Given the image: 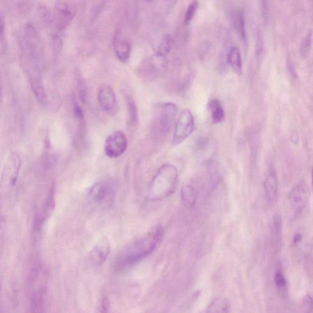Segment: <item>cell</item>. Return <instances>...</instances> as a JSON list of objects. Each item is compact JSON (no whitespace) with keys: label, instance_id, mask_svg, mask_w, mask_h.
Wrapping results in <instances>:
<instances>
[{"label":"cell","instance_id":"8d00e7d4","mask_svg":"<svg viewBox=\"0 0 313 313\" xmlns=\"http://www.w3.org/2000/svg\"><path fill=\"white\" fill-rule=\"evenodd\" d=\"M153 1V0H145V1L147 2H152Z\"/></svg>","mask_w":313,"mask_h":313},{"label":"cell","instance_id":"d590c367","mask_svg":"<svg viewBox=\"0 0 313 313\" xmlns=\"http://www.w3.org/2000/svg\"><path fill=\"white\" fill-rule=\"evenodd\" d=\"M108 302L107 300L104 299L102 302V309H107Z\"/></svg>","mask_w":313,"mask_h":313},{"label":"cell","instance_id":"4fadbf2b","mask_svg":"<svg viewBox=\"0 0 313 313\" xmlns=\"http://www.w3.org/2000/svg\"><path fill=\"white\" fill-rule=\"evenodd\" d=\"M265 192L269 202H274L277 198L279 190V182L276 173L274 170L269 171L264 183Z\"/></svg>","mask_w":313,"mask_h":313},{"label":"cell","instance_id":"d6986e66","mask_svg":"<svg viewBox=\"0 0 313 313\" xmlns=\"http://www.w3.org/2000/svg\"><path fill=\"white\" fill-rule=\"evenodd\" d=\"M181 197L184 205L188 208H192L195 205L196 199L195 188L189 184L184 186L182 189Z\"/></svg>","mask_w":313,"mask_h":313},{"label":"cell","instance_id":"f1b7e54d","mask_svg":"<svg viewBox=\"0 0 313 313\" xmlns=\"http://www.w3.org/2000/svg\"><path fill=\"white\" fill-rule=\"evenodd\" d=\"M52 48L55 55L60 54L63 47L62 39L58 35L53 36L51 39Z\"/></svg>","mask_w":313,"mask_h":313},{"label":"cell","instance_id":"ffe728a7","mask_svg":"<svg viewBox=\"0 0 313 313\" xmlns=\"http://www.w3.org/2000/svg\"><path fill=\"white\" fill-rule=\"evenodd\" d=\"M313 31L310 30L302 39L300 45V55L303 60H306L309 57L312 49Z\"/></svg>","mask_w":313,"mask_h":313},{"label":"cell","instance_id":"1f68e13d","mask_svg":"<svg viewBox=\"0 0 313 313\" xmlns=\"http://www.w3.org/2000/svg\"><path fill=\"white\" fill-rule=\"evenodd\" d=\"M5 22L3 14L0 9V40L3 41L4 39Z\"/></svg>","mask_w":313,"mask_h":313},{"label":"cell","instance_id":"4dcf8cb0","mask_svg":"<svg viewBox=\"0 0 313 313\" xmlns=\"http://www.w3.org/2000/svg\"><path fill=\"white\" fill-rule=\"evenodd\" d=\"M304 307L307 312H312L313 302L312 298L309 294L306 295L304 300Z\"/></svg>","mask_w":313,"mask_h":313},{"label":"cell","instance_id":"7c38bea8","mask_svg":"<svg viewBox=\"0 0 313 313\" xmlns=\"http://www.w3.org/2000/svg\"><path fill=\"white\" fill-rule=\"evenodd\" d=\"M232 25L237 32V34L242 42L247 45V37L246 29V19H245L244 12L241 10H237L231 15Z\"/></svg>","mask_w":313,"mask_h":313},{"label":"cell","instance_id":"d6a6232c","mask_svg":"<svg viewBox=\"0 0 313 313\" xmlns=\"http://www.w3.org/2000/svg\"><path fill=\"white\" fill-rule=\"evenodd\" d=\"M287 70H288L289 74L291 75V76L292 78H294V79H295V78H298L297 73L296 70H295L293 63L291 62H287Z\"/></svg>","mask_w":313,"mask_h":313},{"label":"cell","instance_id":"8fae6325","mask_svg":"<svg viewBox=\"0 0 313 313\" xmlns=\"http://www.w3.org/2000/svg\"><path fill=\"white\" fill-rule=\"evenodd\" d=\"M110 251V242L105 237L93 247L90 252V258L94 264H101L107 259Z\"/></svg>","mask_w":313,"mask_h":313},{"label":"cell","instance_id":"7402d4cb","mask_svg":"<svg viewBox=\"0 0 313 313\" xmlns=\"http://www.w3.org/2000/svg\"><path fill=\"white\" fill-rule=\"evenodd\" d=\"M128 121L129 125L135 126L137 125L138 121V114L137 105L134 100L130 97L127 98Z\"/></svg>","mask_w":313,"mask_h":313},{"label":"cell","instance_id":"f546056e","mask_svg":"<svg viewBox=\"0 0 313 313\" xmlns=\"http://www.w3.org/2000/svg\"><path fill=\"white\" fill-rule=\"evenodd\" d=\"M262 17L265 20L268 19L269 14L270 0H261Z\"/></svg>","mask_w":313,"mask_h":313},{"label":"cell","instance_id":"83f0119b","mask_svg":"<svg viewBox=\"0 0 313 313\" xmlns=\"http://www.w3.org/2000/svg\"><path fill=\"white\" fill-rule=\"evenodd\" d=\"M78 90L80 99L83 103H85L87 98V87L85 81L82 78H78Z\"/></svg>","mask_w":313,"mask_h":313},{"label":"cell","instance_id":"5bb4252c","mask_svg":"<svg viewBox=\"0 0 313 313\" xmlns=\"http://www.w3.org/2000/svg\"><path fill=\"white\" fill-rule=\"evenodd\" d=\"M112 194L109 186L105 184L98 183L93 186L89 191L91 200L95 203H101Z\"/></svg>","mask_w":313,"mask_h":313},{"label":"cell","instance_id":"30bf717a","mask_svg":"<svg viewBox=\"0 0 313 313\" xmlns=\"http://www.w3.org/2000/svg\"><path fill=\"white\" fill-rule=\"evenodd\" d=\"M98 99L100 107L105 112L113 110L117 103L114 91L108 85H103L100 88L98 93Z\"/></svg>","mask_w":313,"mask_h":313},{"label":"cell","instance_id":"603a6c76","mask_svg":"<svg viewBox=\"0 0 313 313\" xmlns=\"http://www.w3.org/2000/svg\"><path fill=\"white\" fill-rule=\"evenodd\" d=\"M229 312L228 303L225 300L217 298L212 302L209 305L208 313H226Z\"/></svg>","mask_w":313,"mask_h":313},{"label":"cell","instance_id":"836d02e7","mask_svg":"<svg viewBox=\"0 0 313 313\" xmlns=\"http://www.w3.org/2000/svg\"><path fill=\"white\" fill-rule=\"evenodd\" d=\"M2 93H3V85H2V80L0 73V102L2 99Z\"/></svg>","mask_w":313,"mask_h":313},{"label":"cell","instance_id":"e0dca14e","mask_svg":"<svg viewBox=\"0 0 313 313\" xmlns=\"http://www.w3.org/2000/svg\"><path fill=\"white\" fill-rule=\"evenodd\" d=\"M208 107L210 112L212 121L214 124H219L222 122L225 117V113L221 103L217 98H214L209 101Z\"/></svg>","mask_w":313,"mask_h":313},{"label":"cell","instance_id":"cb8c5ba5","mask_svg":"<svg viewBox=\"0 0 313 313\" xmlns=\"http://www.w3.org/2000/svg\"><path fill=\"white\" fill-rule=\"evenodd\" d=\"M198 6L199 2L198 0H193L188 5V9H187L185 17H184V24L188 25L192 21L196 13Z\"/></svg>","mask_w":313,"mask_h":313},{"label":"cell","instance_id":"9a60e30c","mask_svg":"<svg viewBox=\"0 0 313 313\" xmlns=\"http://www.w3.org/2000/svg\"><path fill=\"white\" fill-rule=\"evenodd\" d=\"M227 61L228 64L231 65L232 69L239 75L242 74L243 72V65H242V59L241 50L237 46H233L229 50Z\"/></svg>","mask_w":313,"mask_h":313},{"label":"cell","instance_id":"e575fe53","mask_svg":"<svg viewBox=\"0 0 313 313\" xmlns=\"http://www.w3.org/2000/svg\"><path fill=\"white\" fill-rule=\"evenodd\" d=\"M301 240H302L301 234L299 233L296 234L295 235V236L293 239V243L294 244H297V243H299V242L301 241Z\"/></svg>","mask_w":313,"mask_h":313},{"label":"cell","instance_id":"52a82bcc","mask_svg":"<svg viewBox=\"0 0 313 313\" xmlns=\"http://www.w3.org/2000/svg\"><path fill=\"white\" fill-rule=\"evenodd\" d=\"M75 14L74 6L66 0H58L55 10V23L59 30H63L69 26Z\"/></svg>","mask_w":313,"mask_h":313},{"label":"cell","instance_id":"d4e9b609","mask_svg":"<svg viewBox=\"0 0 313 313\" xmlns=\"http://www.w3.org/2000/svg\"><path fill=\"white\" fill-rule=\"evenodd\" d=\"M274 280L275 285H276L277 289H279L280 291H284V289H286V279L281 269H278L276 272H275Z\"/></svg>","mask_w":313,"mask_h":313},{"label":"cell","instance_id":"6da1fadb","mask_svg":"<svg viewBox=\"0 0 313 313\" xmlns=\"http://www.w3.org/2000/svg\"><path fill=\"white\" fill-rule=\"evenodd\" d=\"M20 60L29 74L31 85L41 83L39 80L40 52L41 40L33 25H25L19 37Z\"/></svg>","mask_w":313,"mask_h":313},{"label":"cell","instance_id":"277c9868","mask_svg":"<svg viewBox=\"0 0 313 313\" xmlns=\"http://www.w3.org/2000/svg\"><path fill=\"white\" fill-rule=\"evenodd\" d=\"M194 128L195 120L192 113L188 109L183 110L176 122L173 145H178L183 143L193 133Z\"/></svg>","mask_w":313,"mask_h":313},{"label":"cell","instance_id":"5b68a950","mask_svg":"<svg viewBox=\"0 0 313 313\" xmlns=\"http://www.w3.org/2000/svg\"><path fill=\"white\" fill-rule=\"evenodd\" d=\"M178 107L173 103H165L161 105L157 118V127L161 135L170 133L176 122Z\"/></svg>","mask_w":313,"mask_h":313},{"label":"cell","instance_id":"3957f363","mask_svg":"<svg viewBox=\"0 0 313 313\" xmlns=\"http://www.w3.org/2000/svg\"><path fill=\"white\" fill-rule=\"evenodd\" d=\"M178 179V171L175 166L171 164L163 165L151 181L148 198L158 201L171 195L175 190Z\"/></svg>","mask_w":313,"mask_h":313},{"label":"cell","instance_id":"8992f818","mask_svg":"<svg viewBox=\"0 0 313 313\" xmlns=\"http://www.w3.org/2000/svg\"><path fill=\"white\" fill-rule=\"evenodd\" d=\"M128 140L121 131L111 133L106 139L104 150L106 156L110 158H117L127 150Z\"/></svg>","mask_w":313,"mask_h":313},{"label":"cell","instance_id":"2e32d148","mask_svg":"<svg viewBox=\"0 0 313 313\" xmlns=\"http://www.w3.org/2000/svg\"><path fill=\"white\" fill-rule=\"evenodd\" d=\"M114 49L119 60L122 63H126L129 59L131 46L129 42L125 39L116 37L114 42Z\"/></svg>","mask_w":313,"mask_h":313},{"label":"cell","instance_id":"4316f807","mask_svg":"<svg viewBox=\"0 0 313 313\" xmlns=\"http://www.w3.org/2000/svg\"><path fill=\"white\" fill-rule=\"evenodd\" d=\"M39 14L40 18L44 24L48 25L52 24L54 19H53L52 12L49 7L45 6H40Z\"/></svg>","mask_w":313,"mask_h":313},{"label":"cell","instance_id":"484cf974","mask_svg":"<svg viewBox=\"0 0 313 313\" xmlns=\"http://www.w3.org/2000/svg\"><path fill=\"white\" fill-rule=\"evenodd\" d=\"M264 54V42L261 33H258L257 36L256 46V60L258 64L261 63Z\"/></svg>","mask_w":313,"mask_h":313},{"label":"cell","instance_id":"ba28073f","mask_svg":"<svg viewBox=\"0 0 313 313\" xmlns=\"http://www.w3.org/2000/svg\"><path fill=\"white\" fill-rule=\"evenodd\" d=\"M168 61L165 57L156 55L146 61L141 67V74L148 78L159 76L167 66Z\"/></svg>","mask_w":313,"mask_h":313},{"label":"cell","instance_id":"9c48e42d","mask_svg":"<svg viewBox=\"0 0 313 313\" xmlns=\"http://www.w3.org/2000/svg\"><path fill=\"white\" fill-rule=\"evenodd\" d=\"M289 196L292 209L295 211L300 212L309 204L311 191L307 184H300L292 189Z\"/></svg>","mask_w":313,"mask_h":313},{"label":"cell","instance_id":"ac0fdd59","mask_svg":"<svg viewBox=\"0 0 313 313\" xmlns=\"http://www.w3.org/2000/svg\"><path fill=\"white\" fill-rule=\"evenodd\" d=\"M172 47V39L170 35H165L156 40L153 44V49L156 55L166 57L170 54Z\"/></svg>","mask_w":313,"mask_h":313},{"label":"cell","instance_id":"7a4b0ae2","mask_svg":"<svg viewBox=\"0 0 313 313\" xmlns=\"http://www.w3.org/2000/svg\"><path fill=\"white\" fill-rule=\"evenodd\" d=\"M163 236V229L158 227L153 233L133 242L119 254L115 267L118 270L132 266L150 255L157 247Z\"/></svg>","mask_w":313,"mask_h":313},{"label":"cell","instance_id":"44dd1931","mask_svg":"<svg viewBox=\"0 0 313 313\" xmlns=\"http://www.w3.org/2000/svg\"><path fill=\"white\" fill-rule=\"evenodd\" d=\"M274 241L275 246L279 247L282 239V219L279 215H275L272 223Z\"/></svg>","mask_w":313,"mask_h":313}]
</instances>
